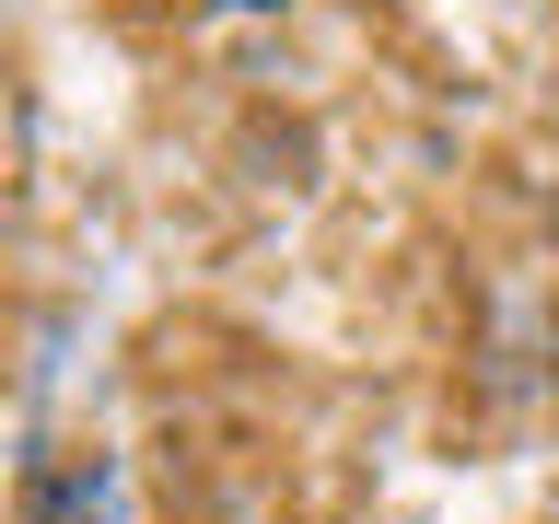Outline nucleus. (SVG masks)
Here are the masks:
<instances>
[{
	"label": "nucleus",
	"instance_id": "f257e3e1",
	"mask_svg": "<svg viewBox=\"0 0 559 524\" xmlns=\"http://www.w3.org/2000/svg\"><path fill=\"white\" fill-rule=\"evenodd\" d=\"M24 524H129V466L117 454H82V443H59V454H35L24 466Z\"/></svg>",
	"mask_w": 559,
	"mask_h": 524
},
{
	"label": "nucleus",
	"instance_id": "f03ea898",
	"mask_svg": "<svg viewBox=\"0 0 559 524\" xmlns=\"http://www.w3.org/2000/svg\"><path fill=\"white\" fill-rule=\"evenodd\" d=\"M199 12H292V0H199Z\"/></svg>",
	"mask_w": 559,
	"mask_h": 524
}]
</instances>
